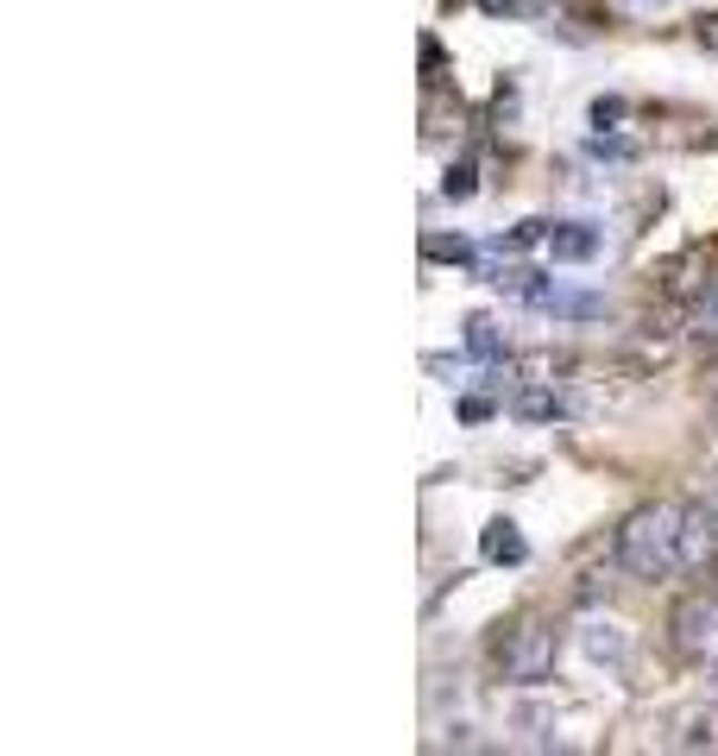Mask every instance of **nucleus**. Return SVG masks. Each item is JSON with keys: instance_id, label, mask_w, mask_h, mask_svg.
Wrapping results in <instances>:
<instances>
[{"instance_id": "nucleus-1", "label": "nucleus", "mask_w": 718, "mask_h": 756, "mask_svg": "<svg viewBox=\"0 0 718 756\" xmlns=\"http://www.w3.org/2000/svg\"><path fill=\"white\" fill-rule=\"evenodd\" d=\"M680 536H687V504L675 498H656V504H637L630 517L618 524V567L630 574V581H668V574H680Z\"/></svg>"}, {"instance_id": "nucleus-2", "label": "nucleus", "mask_w": 718, "mask_h": 756, "mask_svg": "<svg viewBox=\"0 0 718 756\" xmlns=\"http://www.w3.org/2000/svg\"><path fill=\"white\" fill-rule=\"evenodd\" d=\"M498 675L510 687H543L555 675V656H562V637H555V624L548 618H517L505 624V637H498Z\"/></svg>"}, {"instance_id": "nucleus-3", "label": "nucleus", "mask_w": 718, "mask_h": 756, "mask_svg": "<svg viewBox=\"0 0 718 756\" xmlns=\"http://www.w3.org/2000/svg\"><path fill=\"white\" fill-rule=\"evenodd\" d=\"M668 649L680 662H718V586L712 593H687L668 612Z\"/></svg>"}, {"instance_id": "nucleus-4", "label": "nucleus", "mask_w": 718, "mask_h": 756, "mask_svg": "<svg viewBox=\"0 0 718 756\" xmlns=\"http://www.w3.org/2000/svg\"><path fill=\"white\" fill-rule=\"evenodd\" d=\"M479 555H486L492 567H524L529 562V543H524V530L510 524V517H492L486 536H479Z\"/></svg>"}, {"instance_id": "nucleus-5", "label": "nucleus", "mask_w": 718, "mask_h": 756, "mask_svg": "<svg viewBox=\"0 0 718 756\" xmlns=\"http://www.w3.org/2000/svg\"><path fill=\"white\" fill-rule=\"evenodd\" d=\"M567 410H574V404H567L548 379H529V385L510 397V416H524V423H555V416H567Z\"/></svg>"}, {"instance_id": "nucleus-6", "label": "nucleus", "mask_w": 718, "mask_h": 756, "mask_svg": "<svg viewBox=\"0 0 718 756\" xmlns=\"http://www.w3.org/2000/svg\"><path fill=\"white\" fill-rule=\"evenodd\" d=\"M548 252H555L562 265H586V259L599 252V233L580 228V221H555V228H548Z\"/></svg>"}, {"instance_id": "nucleus-7", "label": "nucleus", "mask_w": 718, "mask_h": 756, "mask_svg": "<svg viewBox=\"0 0 718 756\" xmlns=\"http://www.w3.org/2000/svg\"><path fill=\"white\" fill-rule=\"evenodd\" d=\"M580 649H586V656H593V662H605V668H618V662L630 656V637H624L618 624L593 618V624H586V631H580Z\"/></svg>"}, {"instance_id": "nucleus-8", "label": "nucleus", "mask_w": 718, "mask_h": 756, "mask_svg": "<svg viewBox=\"0 0 718 756\" xmlns=\"http://www.w3.org/2000/svg\"><path fill=\"white\" fill-rule=\"evenodd\" d=\"M466 353H473V360H486V366H498V360L510 353V334L498 329L492 315H473V322H466Z\"/></svg>"}, {"instance_id": "nucleus-9", "label": "nucleus", "mask_w": 718, "mask_h": 756, "mask_svg": "<svg viewBox=\"0 0 718 756\" xmlns=\"http://www.w3.org/2000/svg\"><path fill=\"white\" fill-rule=\"evenodd\" d=\"M548 315H567V322H599L605 296H567V291H555V296H548Z\"/></svg>"}, {"instance_id": "nucleus-10", "label": "nucleus", "mask_w": 718, "mask_h": 756, "mask_svg": "<svg viewBox=\"0 0 718 756\" xmlns=\"http://www.w3.org/2000/svg\"><path fill=\"white\" fill-rule=\"evenodd\" d=\"M529 246H548V221H517L510 233L492 240V252H529Z\"/></svg>"}, {"instance_id": "nucleus-11", "label": "nucleus", "mask_w": 718, "mask_h": 756, "mask_svg": "<svg viewBox=\"0 0 718 756\" xmlns=\"http://www.w3.org/2000/svg\"><path fill=\"white\" fill-rule=\"evenodd\" d=\"M687 329H694V341H718V278L706 284V296L694 303V315H687Z\"/></svg>"}, {"instance_id": "nucleus-12", "label": "nucleus", "mask_w": 718, "mask_h": 756, "mask_svg": "<svg viewBox=\"0 0 718 756\" xmlns=\"http://www.w3.org/2000/svg\"><path fill=\"white\" fill-rule=\"evenodd\" d=\"M423 252L428 259H442V265H473V246H466L461 233H454V240H447V233H428Z\"/></svg>"}, {"instance_id": "nucleus-13", "label": "nucleus", "mask_w": 718, "mask_h": 756, "mask_svg": "<svg viewBox=\"0 0 718 756\" xmlns=\"http://www.w3.org/2000/svg\"><path fill=\"white\" fill-rule=\"evenodd\" d=\"M473 177H479V171H473V164H466V158H461V164H447V177H442V195H447V202H466V195L479 190V183H473Z\"/></svg>"}, {"instance_id": "nucleus-14", "label": "nucleus", "mask_w": 718, "mask_h": 756, "mask_svg": "<svg viewBox=\"0 0 718 756\" xmlns=\"http://www.w3.org/2000/svg\"><path fill=\"white\" fill-rule=\"evenodd\" d=\"M624 114H630V108H624L618 95H599V101H593V127H618Z\"/></svg>"}, {"instance_id": "nucleus-15", "label": "nucleus", "mask_w": 718, "mask_h": 756, "mask_svg": "<svg viewBox=\"0 0 718 756\" xmlns=\"http://www.w3.org/2000/svg\"><path fill=\"white\" fill-rule=\"evenodd\" d=\"M593 158H637V145H630V139H593Z\"/></svg>"}, {"instance_id": "nucleus-16", "label": "nucleus", "mask_w": 718, "mask_h": 756, "mask_svg": "<svg viewBox=\"0 0 718 756\" xmlns=\"http://www.w3.org/2000/svg\"><path fill=\"white\" fill-rule=\"evenodd\" d=\"M498 404H486V397H461V423H486Z\"/></svg>"}, {"instance_id": "nucleus-17", "label": "nucleus", "mask_w": 718, "mask_h": 756, "mask_svg": "<svg viewBox=\"0 0 718 756\" xmlns=\"http://www.w3.org/2000/svg\"><path fill=\"white\" fill-rule=\"evenodd\" d=\"M712 492H718V485H712Z\"/></svg>"}]
</instances>
